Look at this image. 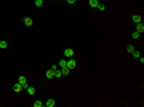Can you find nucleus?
<instances>
[{"instance_id":"1","label":"nucleus","mask_w":144,"mask_h":107,"mask_svg":"<svg viewBox=\"0 0 144 107\" xmlns=\"http://www.w3.org/2000/svg\"><path fill=\"white\" fill-rule=\"evenodd\" d=\"M66 66H67V67H69V69H74V67H75V66H77V62H75V59H74V58H69V59H67V64H66Z\"/></svg>"},{"instance_id":"2","label":"nucleus","mask_w":144,"mask_h":107,"mask_svg":"<svg viewBox=\"0 0 144 107\" xmlns=\"http://www.w3.org/2000/svg\"><path fill=\"white\" fill-rule=\"evenodd\" d=\"M74 53H75V51L72 50V48H66L64 50V58H67V59L69 58H74Z\"/></svg>"},{"instance_id":"3","label":"nucleus","mask_w":144,"mask_h":107,"mask_svg":"<svg viewBox=\"0 0 144 107\" xmlns=\"http://www.w3.org/2000/svg\"><path fill=\"white\" fill-rule=\"evenodd\" d=\"M23 90H24V86H23L21 83H18V82H16L15 85H13V91H15V93H21Z\"/></svg>"},{"instance_id":"4","label":"nucleus","mask_w":144,"mask_h":107,"mask_svg":"<svg viewBox=\"0 0 144 107\" xmlns=\"http://www.w3.org/2000/svg\"><path fill=\"white\" fill-rule=\"evenodd\" d=\"M18 83H21L24 86V90L29 86V83H27V80H26V77H18Z\"/></svg>"},{"instance_id":"5","label":"nucleus","mask_w":144,"mask_h":107,"mask_svg":"<svg viewBox=\"0 0 144 107\" xmlns=\"http://www.w3.org/2000/svg\"><path fill=\"white\" fill-rule=\"evenodd\" d=\"M135 31L139 32V34H143V32H144V24L143 23H138L136 26H135Z\"/></svg>"},{"instance_id":"6","label":"nucleus","mask_w":144,"mask_h":107,"mask_svg":"<svg viewBox=\"0 0 144 107\" xmlns=\"http://www.w3.org/2000/svg\"><path fill=\"white\" fill-rule=\"evenodd\" d=\"M43 104H45L46 107H54V104H56V101H54V99H51V98H50V99H46V101H45V102H43Z\"/></svg>"},{"instance_id":"7","label":"nucleus","mask_w":144,"mask_h":107,"mask_svg":"<svg viewBox=\"0 0 144 107\" xmlns=\"http://www.w3.org/2000/svg\"><path fill=\"white\" fill-rule=\"evenodd\" d=\"M24 24H26L27 27H30L32 24H34V21H32V18H29V16H26V18H24Z\"/></svg>"},{"instance_id":"8","label":"nucleus","mask_w":144,"mask_h":107,"mask_svg":"<svg viewBox=\"0 0 144 107\" xmlns=\"http://www.w3.org/2000/svg\"><path fill=\"white\" fill-rule=\"evenodd\" d=\"M45 77H46V78H54V70L53 69H48V70H46V74H45Z\"/></svg>"},{"instance_id":"9","label":"nucleus","mask_w":144,"mask_h":107,"mask_svg":"<svg viewBox=\"0 0 144 107\" xmlns=\"http://www.w3.org/2000/svg\"><path fill=\"white\" fill-rule=\"evenodd\" d=\"M131 21H133L135 24L141 23V16H139V15H133V16H131Z\"/></svg>"},{"instance_id":"10","label":"nucleus","mask_w":144,"mask_h":107,"mask_svg":"<svg viewBox=\"0 0 144 107\" xmlns=\"http://www.w3.org/2000/svg\"><path fill=\"white\" fill-rule=\"evenodd\" d=\"M61 72H63V75H69V74H71V69H69L67 66H64V67H61Z\"/></svg>"},{"instance_id":"11","label":"nucleus","mask_w":144,"mask_h":107,"mask_svg":"<svg viewBox=\"0 0 144 107\" xmlns=\"http://www.w3.org/2000/svg\"><path fill=\"white\" fill-rule=\"evenodd\" d=\"M66 64H67V59H66V58H63V59H59V62H58V66H59V69H61V67H64Z\"/></svg>"},{"instance_id":"12","label":"nucleus","mask_w":144,"mask_h":107,"mask_svg":"<svg viewBox=\"0 0 144 107\" xmlns=\"http://www.w3.org/2000/svg\"><path fill=\"white\" fill-rule=\"evenodd\" d=\"M0 48H2V50L8 48V42H7V40H0Z\"/></svg>"},{"instance_id":"13","label":"nucleus","mask_w":144,"mask_h":107,"mask_svg":"<svg viewBox=\"0 0 144 107\" xmlns=\"http://www.w3.org/2000/svg\"><path fill=\"white\" fill-rule=\"evenodd\" d=\"M26 90H27V93H29V94H35V88H34V86H30V85H29Z\"/></svg>"},{"instance_id":"14","label":"nucleus","mask_w":144,"mask_h":107,"mask_svg":"<svg viewBox=\"0 0 144 107\" xmlns=\"http://www.w3.org/2000/svg\"><path fill=\"white\" fill-rule=\"evenodd\" d=\"M32 106H34V107H43L45 104H43L42 101H35V102H32Z\"/></svg>"},{"instance_id":"15","label":"nucleus","mask_w":144,"mask_h":107,"mask_svg":"<svg viewBox=\"0 0 144 107\" xmlns=\"http://www.w3.org/2000/svg\"><path fill=\"white\" fill-rule=\"evenodd\" d=\"M98 3H99L98 0H90V7L91 8H96V7H98Z\"/></svg>"},{"instance_id":"16","label":"nucleus","mask_w":144,"mask_h":107,"mask_svg":"<svg viewBox=\"0 0 144 107\" xmlns=\"http://www.w3.org/2000/svg\"><path fill=\"white\" fill-rule=\"evenodd\" d=\"M126 51H128V53H133V51H135V46L133 45H126Z\"/></svg>"},{"instance_id":"17","label":"nucleus","mask_w":144,"mask_h":107,"mask_svg":"<svg viewBox=\"0 0 144 107\" xmlns=\"http://www.w3.org/2000/svg\"><path fill=\"white\" fill-rule=\"evenodd\" d=\"M96 8H98L99 11H104V10H106V7H104L102 3H98V7H96Z\"/></svg>"},{"instance_id":"18","label":"nucleus","mask_w":144,"mask_h":107,"mask_svg":"<svg viewBox=\"0 0 144 107\" xmlns=\"http://www.w3.org/2000/svg\"><path fill=\"white\" fill-rule=\"evenodd\" d=\"M131 37H133V38H139V37H141V34H139V32H136V31H135V32L131 34Z\"/></svg>"},{"instance_id":"19","label":"nucleus","mask_w":144,"mask_h":107,"mask_svg":"<svg viewBox=\"0 0 144 107\" xmlns=\"http://www.w3.org/2000/svg\"><path fill=\"white\" fill-rule=\"evenodd\" d=\"M42 5H43V0H35V7H38V8H40Z\"/></svg>"},{"instance_id":"20","label":"nucleus","mask_w":144,"mask_h":107,"mask_svg":"<svg viewBox=\"0 0 144 107\" xmlns=\"http://www.w3.org/2000/svg\"><path fill=\"white\" fill-rule=\"evenodd\" d=\"M131 54H133V58H139V56H141V53H139V51H136V50L133 51Z\"/></svg>"},{"instance_id":"21","label":"nucleus","mask_w":144,"mask_h":107,"mask_svg":"<svg viewBox=\"0 0 144 107\" xmlns=\"http://www.w3.org/2000/svg\"><path fill=\"white\" fill-rule=\"evenodd\" d=\"M51 69H53V70H58V69H59V66H56V64H53V66H51Z\"/></svg>"},{"instance_id":"22","label":"nucleus","mask_w":144,"mask_h":107,"mask_svg":"<svg viewBox=\"0 0 144 107\" xmlns=\"http://www.w3.org/2000/svg\"><path fill=\"white\" fill-rule=\"evenodd\" d=\"M67 3H71V5H72V3H75V0H67Z\"/></svg>"}]
</instances>
